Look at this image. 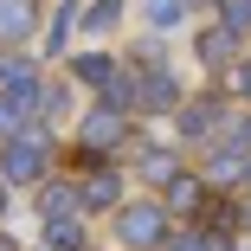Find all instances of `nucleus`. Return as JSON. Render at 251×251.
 Instances as JSON below:
<instances>
[{
  "mask_svg": "<svg viewBox=\"0 0 251 251\" xmlns=\"http://www.w3.org/2000/svg\"><path fill=\"white\" fill-rule=\"evenodd\" d=\"M32 20H39L32 0H0V39H26V32H32Z\"/></svg>",
  "mask_w": 251,
  "mask_h": 251,
  "instance_id": "3",
  "label": "nucleus"
},
{
  "mask_svg": "<svg viewBox=\"0 0 251 251\" xmlns=\"http://www.w3.org/2000/svg\"><path fill=\"white\" fill-rule=\"evenodd\" d=\"M200 58H206V65H226L232 58V32H200Z\"/></svg>",
  "mask_w": 251,
  "mask_h": 251,
  "instance_id": "6",
  "label": "nucleus"
},
{
  "mask_svg": "<svg viewBox=\"0 0 251 251\" xmlns=\"http://www.w3.org/2000/svg\"><path fill=\"white\" fill-rule=\"evenodd\" d=\"M200 200V180H174V206H193Z\"/></svg>",
  "mask_w": 251,
  "mask_h": 251,
  "instance_id": "15",
  "label": "nucleus"
},
{
  "mask_svg": "<svg viewBox=\"0 0 251 251\" xmlns=\"http://www.w3.org/2000/svg\"><path fill=\"white\" fill-rule=\"evenodd\" d=\"M180 20V0H148V26H174Z\"/></svg>",
  "mask_w": 251,
  "mask_h": 251,
  "instance_id": "9",
  "label": "nucleus"
},
{
  "mask_svg": "<svg viewBox=\"0 0 251 251\" xmlns=\"http://www.w3.org/2000/svg\"><path fill=\"white\" fill-rule=\"evenodd\" d=\"M219 13H226L232 26H251V0H219Z\"/></svg>",
  "mask_w": 251,
  "mask_h": 251,
  "instance_id": "12",
  "label": "nucleus"
},
{
  "mask_svg": "<svg viewBox=\"0 0 251 251\" xmlns=\"http://www.w3.org/2000/svg\"><path fill=\"white\" fill-rule=\"evenodd\" d=\"M0 251H13V245H7V238H0Z\"/></svg>",
  "mask_w": 251,
  "mask_h": 251,
  "instance_id": "16",
  "label": "nucleus"
},
{
  "mask_svg": "<svg viewBox=\"0 0 251 251\" xmlns=\"http://www.w3.org/2000/svg\"><path fill=\"white\" fill-rule=\"evenodd\" d=\"M116 13H123V7H116V0H97V7H90V26H110Z\"/></svg>",
  "mask_w": 251,
  "mask_h": 251,
  "instance_id": "14",
  "label": "nucleus"
},
{
  "mask_svg": "<svg viewBox=\"0 0 251 251\" xmlns=\"http://www.w3.org/2000/svg\"><path fill=\"white\" fill-rule=\"evenodd\" d=\"M45 168V142L39 135H20L13 148H7V168H0V174H7V180H32Z\"/></svg>",
  "mask_w": 251,
  "mask_h": 251,
  "instance_id": "1",
  "label": "nucleus"
},
{
  "mask_svg": "<svg viewBox=\"0 0 251 251\" xmlns=\"http://www.w3.org/2000/svg\"><path fill=\"white\" fill-rule=\"evenodd\" d=\"M77 77H90V84H110L116 71H110V58H77Z\"/></svg>",
  "mask_w": 251,
  "mask_h": 251,
  "instance_id": "10",
  "label": "nucleus"
},
{
  "mask_svg": "<svg viewBox=\"0 0 251 251\" xmlns=\"http://www.w3.org/2000/svg\"><path fill=\"white\" fill-rule=\"evenodd\" d=\"M123 238H129V245H155V238H161V206H155V200L123 213Z\"/></svg>",
  "mask_w": 251,
  "mask_h": 251,
  "instance_id": "2",
  "label": "nucleus"
},
{
  "mask_svg": "<svg viewBox=\"0 0 251 251\" xmlns=\"http://www.w3.org/2000/svg\"><path fill=\"white\" fill-rule=\"evenodd\" d=\"M84 142H90V148H110V142H123V116H116V110H97V116L84 123Z\"/></svg>",
  "mask_w": 251,
  "mask_h": 251,
  "instance_id": "4",
  "label": "nucleus"
},
{
  "mask_svg": "<svg viewBox=\"0 0 251 251\" xmlns=\"http://www.w3.org/2000/svg\"><path fill=\"white\" fill-rule=\"evenodd\" d=\"M110 200H116V174H103V180L84 187V206H110Z\"/></svg>",
  "mask_w": 251,
  "mask_h": 251,
  "instance_id": "8",
  "label": "nucleus"
},
{
  "mask_svg": "<svg viewBox=\"0 0 251 251\" xmlns=\"http://www.w3.org/2000/svg\"><path fill=\"white\" fill-rule=\"evenodd\" d=\"M142 103H148V110H168V103H174V84H168V77H148V84H142Z\"/></svg>",
  "mask_w": 251,
  "mask_h": 251,
  "instance_id": "7",
  "label": "nucleus"
},
{
  "mask_svg": "<svg viewBox=\"0 0 251 251\" xmlns=\"http://www.w3.org/2000/svg\"><path fill=\"white\" fill-rule=\"evenodd\" d=\"M39 206H45V219H71L77 193H71V187H45V200H39Z\"/></svg>",
  "mask_w": 251,
  "mask_h": 251,
  "instance_id": "5",
  "label": "nucleus"
},
{
  "mask_svg": "<svg viewBox=\"0 0 251 251\" xmlns=\"http://www.w3.org/2000/svg\"><path fill=\"white\" fill-rule=\"evenodd\" d=\"M142 168H148V180H174V155H148Z\"/></svg>",
  "mask_w": 251,
  "mask_h": 251,
  "instance_id": "13",
  "label": "nucleus"
},
{
  "mask_svg": "<svg viewBox=\"0 0 251 251\" xmlns=\"http://www.w3.org/2000/svg\"><path fill=\"white\" fill-rule=\"evenodd\" d=\"M238 168H245V155H238V148H226V155H213V174H219V180H232Z\"/></svg>",
  "mask_w": 251,
  "mask_h": 251,
  "instance_id": "11",
  "label": "nucleus"
}]
</instances>
